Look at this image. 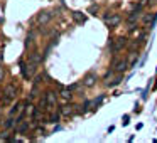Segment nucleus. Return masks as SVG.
I'll return each mask as SVG.
<instances>
[{
	"label": "nucleus",
	"instance_id": "obj_1",
	"mask_svg": "<svg viewBox=\"0 0 157 143\" xmlns=\"http://www.w3.org/2000/svg\"><path fill=\"white\" fill-rule=\"evenodd\" d=\"M2 94H4V99H2V103H5V105H7V103L12 101V99H15L17 89H15L14 84H7V86L4 88V93H2Z\"/></svg>",
	"mask_w": 157,
	"mask_h": 143
},
{
	"label": "nucleus",
	"instance_id": "obj_2",
	"mask_svg": "<svg viewBox=\"0 0 157 143\" xmlns=\"http://www.w3.org/2000/svg\"><path fill=\"white\" fill-rule=\"evenodd\" d=\"M112 68L115 69L117 72H125L127 69H128V62H127V59H115V61L112 62Z\"/></svg>",
	"mask_w": 157,
	"mask_h": 143
},
{
	"label": "nucleus",
	"instance_id": "obj_3",
	"mask_svg": "<svg viewBox=\"0 0 157 143\" xmlns=\"http://www.w3.org/2000/svg\"><path fill=\"white\" fill-rule=\"evenodd\" d=\"M127 44H128V39L123 37V35H120V37L115 39V42H113V52H120L123 47H127Z\"/></svg>",
	"mask_w": 157,
	"mask_h": 143
},
{
	"label": "nucleus",
	"instance_id": "obj_4",
	"mask_svg": "<svg viewBox=\"0 0 157 143\" xmlns=\"http://www.w3.org/2000/svg\"><path fill=\"white\" fill-rule=\"evenodd\" d=\"M96 81H98V78H96L95 72H88V74L83 78V86H86V88H93V86L96 84Z\"/></svg>",
	"mask_w": 157,
	"mask_h": 143
},
{
	"label": "nucleus",
	"instance_id": "obj_5",
	"mask_svg": "<svg viewBox=\"0 0 157 143\" xmlns=\"http://www.w3.org/2000/svg\"><path fill=\"white\" fill-rule=\"evenodd\" d=\"M51 19H52V12L44 10V12H41V14L37 15V24L39 25H46V24L51 22Z\"/></svg>",
	"mask_w": 157,
	"mask_h": 143
},
{
	"label": "nucleus",
	"instance_id": "obj_6",
	"mask_svg": "<svg viewBox=\"0 0 157 143\" xmlns=\"http://www.w3.org/2000/svg\"><path fill=\"white\" fill-rule=\"evenodd\" d=\"M71 17H73V20H75L78 25H83V24L86 22V15L83 14V12H79V10L71 12Z\"/></svg>",
	"mask_w": 157,
	"mask_h": 143
},
{
	"label": "nucleus",
	"instance_id": "obj_7",
	"mask_svg": "<svg viewBox=\"0 0 157 143\" xmlns=\"http://www.w3.org/2000/svg\"><path fill=\"white\" fill-rule=\"evenodd\" d=\"M120 20H122V17H120L118 14H112V15H110V17L105 20V24L108 25V27H117V25L120 24Z\"/></svg>",
	"mask_w": 157,
	"mask_h": 143
},
{
	"label": "nucleus",
	"instance_id": "obj_8",
	"mask_svg": "<svg viewBox=\"0 0 157 143\" xmlns=\"http://www.w3.org/2000/svg\"><path fill=\"white\" fill-rule=\"evenodd\" d=\"M29 62H34V64H41L42 61H44V56L42 54H39L37 51H32L31 54H29Z\"/></svg>",
	"mask_w": 157,
	"mask_h": 143
},
{
	"label": "nucleus",
	"instance_id": "obj_9",
	"mask_svg": "<svg viewBox=\"0 0 157 143\" xmlns=\"http://www.w3.org/2000/svg\"><path fill=\"white\" fill-rule=\"evenodd\" d=\"M61 115L63 116H73L76 113V109H75V105H64V106H61Z\"/></svg>",
	"mask_w": 157,
	"mask_h": 143
},
{
	"label": "nucleus",
	"instance_id": "obj_10",
	"mask_svg": "<svg viewBox=\"0 0 157 143\" xmlns=\"http://www.w3.org/2000/svg\"><path fill=\"white\" fill-rule=\"evenodd\" d=\"M122 81H123V72H117V78H113L110 82H106V86H108V88H115V86H118Z\"/></svg>",
	"mask_w": 157,
	"mask_h": 143
},
{
	"label": "nucleus",
	"instance_id": "obj_11",
	"mask_svg": "<svg viewBox=\"0 0 157 143\" xmlns=\"http://www.w3.org/2000/svg\"><path fill=\"white\" fill-rule=\"evenodd\" d=\"M46 101H48L49 106H54L56 101H58V94H56L54 91H48L46 93Z\"/></svg>",
	"mask_w": 157,
	"mask_h": 143
},
{
	"label": "nucleus",
	"instance_id": "obj_12",
	"mask_svg": "<svg viewBox=\"0 0 157 143\" xmlns=\"http://www.w3.org/2000/svg\"><path fill=\"white\" fill-rule=\"evenodd\" d=\"M83 106H85V109L88 111V109L93 108V106L96 108V101H95V99H88V101H85V105H83Z\"/></svg>",
	"mask_w": 157,
	"mask_h": 143
},
{
	"label": "nucleus",
	"instance_id": "obj_13",
	"mask_svg": "<svg viewBox=\"0 0 157 143\" xmlns=\"http://www.w3.org/2000/svg\"><path fill=\"white\" fill-rule=\"evenodd\" d=\"M88 14H91V15H96L98 14V4H91L88 7Z\"/></svg>",
	"mask_w": 157,
	"mask_h": 143
},
{
	"label": "nucleus",
	"instance_id": "obj_14",
	"mask_svg": "<svg viewBox=\"0 0 157 143\" xmlns=\"http://www.w3.org/2000/svg\"><path fill=\"white\" fill-rule=\"evenodd\" d=\"M58 121H59V115L58 113H51L48 118V123H58Z\"/></svg>",
	"mask_w": 157,
	"mask_h": 143
},
{
	"label": "nucleus",
	"instance_id": "obj_15",
	"mask_svg": "<svg viewBox=\"0 0 157 143\" xmlns=\"http://www.w3.org/2000/svg\"><path fill=\"white\" fill-rule=\"evenodd\" d=\"M61 94H63V98H64V99H71V98H73L71 89H68V88H66V89H63V91H61Z\"/></svg>",
	"mask_w": 157,
	"mask_h": 143
},
{
	"label": "nucleus",
	"instance_id": "obj_16",
	"mask_svg": "<svg viewBox=\"0 0 157 143\" xmlns=\"http://www.w3.org/2000/svg\"><path fill=\"white\" fill-rule=\"evenodd\" d=\"M12 136H10V133L9 131H0V140H4V141H9Z\"/></svg>",
	"mask_w": 157,
	"mask_h": 143
},
{
	"label": "nucleus",
	"instance_id": "obj_17",
	"mask_svg": "<svg viewBox=\"0 0 157 143\" xmlns=\"http://www.w3.org/2000/svg\"><path fill=\"white\" fill-rule=\"evenodd\" d=\"M37 94H39V84H34V88H32V91H31V99L37 98Z\"/></svg>",
	"mask_w": 157,
	"mask_h": 143
},
{
	"label": "nucleus",
	"instance_id": "obj_18",
	"mask_svg": "<svg viewBox=\"0 0 157 143\" xmlns=\"http://www.w3.org/2000/svg\"><path fill=\"white\" fill-rule=\"evenodd\" d=\"M152 19H154V14H145L144 15V24H150V22H152Z\"/></svg>",
	"mask_w": 157,
	"mask_h": 143
},
{
	"label": "nucleus",
	"instance_id": "obj_19",
	"mask_svg": "<svg viewBox=\"0 0 157 143\" xmlns=\"http://www.w3.org/2000/svg\"><path fill=\"white\" fill-rule=\"evenodd\" d=\"M115 72H117V71H115V69H113V68H112V69H108V71L105 72V76H103V79H105V81H106V79H108V78H112V76L115 74Z\"/></svg>",
	"mask_w": 157,
	"mask_h": 143
},
{
	"label": "nucleus",
	"instance_id": "obj_20",
	"mask_svg": "<svg viewBox=\"0 0 157 143\" xmlns=\"http://www.w3.org/2000/svg\"><path fill=\"white\" fill-rule=\"evenodd\" d=\"M14 123H17V121H14V118L10 116V118H9L7 121L4 123V126H5V128H12V126H14Z\"/></svg>",
	"mask_w": 157,
	"mask_h": 143
},
{
	"label": "nucleus",
	"instance_id": "obj_21",
	"mask_svg": "<svg viewBox=\"0 0 157 143\" xmlns=\"http://www.w3.org/2000/svg\"><path fill=\"white\" fill-rule=\"evenodd\" d=\"M27 126H29V123H22V121H21V125H19L17 131H19V133H24L25 130H27Z\"/></svg>",
	"mask_w": 157,
	"mask_h": 143
},
{
	"label": "nucleus",
	"instance_id": "obj_22",
	"mask_svg": "<svg viewBox=\"0 0 157 143\" xmlns=\"http://www.w3.org/2000/svg\"><path fill=\"white\" fill-rule=\"evenodd\" d=\"M149 89H150V84L147 86L145 89H144V93H142V99H147V98H149Z\"/></svg>",
	"mask_w": 157,
	"mask_h": 143
},
{
	"label": "nucleus",
	"instance_id": "obj_23",
	"mask_svg": "<svg viewBox=\"0 0 157 143\" xmlns=\"http://www.w3.org/2000/svg\"><path fill=\"white\" fill-rule=\"evenodd\" d=\"M79 86H81V82H75V84H71V86H68V89H71V91H75V89H78Z\"/></svg>",
	"mask_w": 157,
	"mask_h": 143
},
{
	"label": "nucleus",
	"instance_id": "obj_24",
	"mask_svg": "<svg viewBox=\"0 0 157 143\" xmlns=\"http://www.w3.org/2000/svg\"><path fill=\"white\" fill-rule=\"evenodd\" d=\"M128 119H130V116H128V115H125V116L122 118V123H123V126H127V125H128Z\"/></svg>",
	"mask_w": 157,
	"mask_h": 143
},
{
	"label": "nucleus",
	"instance_id": "obj_25",
	"mask_svg": "<svg viewBox=\"0 0 157 143\" xmlns=\"http://www.w3.org/2000/svg\"><path fill=\"white\" fill-rule=\"evenodd\" d=\"M103 99H105V94H100V96H98V98H96V99H95V101H96V106H98V105H100V103H101V101H103Z\"/></svg>",
	"mask_w": 157,
	"mask_h": 143
},
{
	"label": "nucleus",
	"instance_id": "obj_26",
	"mask_svg": "<svg viewBox=\"0 0 157 143\" xmlns=\"http://www.w3.org/2000/svg\"><path fill=\"white\" fill-rule=\"evenodd\" d=\"M4 76H5V72H4V68H2V64H0V82L4 81Z\"/></svg>",
	"mask_w": 157,
	"mask_h": 143
},
{
	"label": "nucleus",
	"instance_id": "obj_27",
	"mask_svg": "<svg viewBox=\"0 0 157 143\" xmlns=\"http://www.w3.org/2000/svg\"><path fill=\"white\" fill-rule=\"evenodd\" d=\"M155 74H157V72H155Z\"/></svg>",
	"mask_w": 157,
	"mask_h": 143
}]
</instances>
